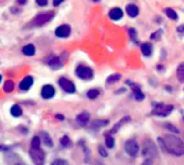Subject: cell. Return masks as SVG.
<instances>
[{
    "mask_svg": "<svg viewBox=\"0 0 184 165\" xmlns=\"http://www.w3.org/2000/svg\"><path fill=\"white\" fill-rule=\"evenodd\" d=\"M158 141H159L164 151L170 153L172 155H176V157L184 155V141L176 136L167 134L162 139L158 138Z\"/></svg>",
    "mask_w": 184,
    "mask_h": 165,
    "instance_id": "cell-1",
    "label": "cell"
},
{
    "mask_svg": "<svg viewBox=\"0 0 184 165\" xmlns=\"http://www.w3.org/2000/svg\"><path fill=\"white\" fill-rule=\"evenodd\" d=\"M142 154L145 159H148V160H154L159 157V153H158V149H157L156 145L150 139H146L144 141V143H143Z\"/></svg>",
    "mask_w": 184,
    "mask_h": 165,
    "instance_id": "cell-2",
    "label": "cell"
},
{
    "mask_svg": "<svg viewBox=\"0 0 184 165\" xmlns=\"http://www.w3.org/2000/svg\"><path fill=\"white\" fill-rule=\"evenodd\" d=\"M153 109L152 114L158 115V117H167L171 114V111L173 110V106L172 105H167L164 103H153Z\"/></svg>",
    "mask_w": 184,
    "mask_h": 165,
    "instance_id": "cell-3",
    "label": "cell"
},
{
    "mask_svg": "<svg viewBox=\"0 0 184 165\" xmlns=\"http://www.w3.org/2000/svg\"><path fill=\"white\" fill-rule=\"evenodd\" d=\"M139 145L136 143V140L134 139H129L125 143V151L127 152V154L130 155L132 158H135L139 154Z\"/></svg>",
    "mask_w": 184,
    "mask_h": 165,
    "instance_id": "cell-4",
    "label": "cell"
},
{
    "mask_svg": "<svg viewBox=\"0 0 184 165\" xmlns=\"http://www.w3.org/2000/svg\"><path fill=\"white\" fill-rule=\"evenodd\" d=\"M76 75L77 77L82 80H90L93 77V71H92L91 68L87 67V66L79 65L76 68Z\"/></svg>",
    "mask_w": 184,
    "mask_h": 165,
    "instance_id": "cell-5",
    "label": "cell"
},
{
    "mask_svg": "<svg viewBox=\"0 0 184 165\" xmlns=\"http://www.w3.org/2000/svg\"><path fill=\"white\" fill-rule=\"evenodd\" d=\"M54 16L53 13H41L38 14L34 17L33 20V25L35 26H42L44 24H47L48 22H50V20Z\"/></svg>",
    "mask_w": 184,
    "mask_h": 165,
    "instance_id": "cell-6",
    "label": "cell"
},
{
    "mask_svg": "<svg viewBox=\"0 0 184 165\" xmlns=\"http://www.w3.org/2000/svg\"><path fill=\"white\" fill-rule=\"evenodd\" d=\"M29 154L30 158L33 159V161L37 164H41L44 161V152L40 149V147L37 148H30L29 150Z\"/></svg>",
    "mask_w": 184,
    "mask_h": 165,
    "instance_id": "cell-7",
    "label": "cell"
},
{
    "mask_svg": "<svg viewBox=\"0 0 184 165\" xmlns=\"http://www.w3.org/2000/svg\"><path fill=\"white\" fill-rule=\"evenodd\" d=\"M59 85L61 86L66 93H75L76 92V86L72 81L67 80L66 78H60L59 79Z\"/></svg>",
    "mask_w": 184,
    "mask_h": 165,
    "instance_id": "cell-8",
    "label": "cell"
},
{
    "mask_svg": "<svg viewBox=\"0 0 184 165\" xmlns=\"http://www.w3.org/2000/svg\"><path fill=\"white\" fill-rule=\"evenodd\" d=\"M127 83L129 84V85L131 86L132 91H133V96L134 98H135V100H138V102H141V100H143L145 98V95L142 93V91H141V88L140 85H138L136 83H133V82L131 81H127Z\"/></svg>",
    "mask_w": 184,
    "mask_h": 165,
    "instance_id": "cell-9",
    "label": "cell"
},
{
    "mask_svg": "<svg viewBox=\"0 0 184 165\" xmlns=\"http://www.w3.org/2000/svg\"><path fill=\"white\" fill-rule=\"evenodd\" d=\"M70 30H72V28H70L69 25L67 24L61 25L55 29V35L59 38H67L70 34Z\"/></svg>",
    "mask_w": 184,
    "mask_h": 165,
    "instance_id": "cell-10",
    "label": "cell"
},
{
    "mask_svg": "<svg viewBox=\"0 0 184 165\" xmlns=\"http://www.w3.org/2000/svg\"><path fill=\"white\" fill-rule=\"evenodd\" d=\"M55 94V89H54L53 85L51 84H47L44 85L41 90V97L44 98V99H50L52 98Z\"/></svg>",
    "mask_w": 184,
    "mask_h": 165,
    "instance_id": "cell-11",
    "label": "cell"
},
{
    "mask_svg": "<svg viewBox=\"0 0 184 165\" xmlns=\"http://www.w3.org/2000/svg\"><path fill=\"white\" fill-rule=\"evenodd\" d=\"M48 65L51 69L56 70V69H60L61 67L63 66V62L61 61L60 57L58 56H54V57H51L50 60L48 61Z\"/></svg>",
    "mask_w": 184,
    "mask_h": 165,
    "instance_id": "cell-12",
    "label": "cell"
},
{
    "mask_svg": "<svg viewBox=\"0 0 184 165\" xmlns=\"http://www.w3.org/2000/svg\"><path fill=\"white\" fill-rule=\"evenodd\" d=\"M33 83H34V79H33V77L27 76V77H25L22 81H21L20 89L23 90V91H27V90L30 89V86L33 85Z\"/></svg>",
    "mask_w": 184,
    "mask_h": 165,
    "instance_id": "cell-13",
    "label": "cell"
},
{
    "mask_svg": "<svg viewBox=\"0 0 184 165\" xmlns=\"http://www.w3.org/2000/svg\"><path fill=\"white\" fill-rule=\"evenodd\" d=\"M40 139L42 140V143H44V145L47 146V147H49V148H51V147H53V140H52V138H51V136L49 135L48 133H47L46 131H42L41 133H40Z\"/></svg>",
    "mask_w": 184,
    "mask_h": 165,
    "instance_id": "cell-14",
    "label": "cell"
},
{
    "mask_svg": "<svg viewBox=\"0 0 184 165\" xmlns=\"http://www.w3.org/2000/svg\"><path fill=\"white\" fill-rule=\"evenodd\" d=\"M122 15H124V12H122V10L120 8L112 9V10L110 11V13H108V16H110V17L112 18L113 21L120 20V18L122 17Z\"/></svg>",
    "mask_w": 184,
    "mask_h": 165,
    "instance_id": "cell-15",
    "label": "cell"
},
{
    "mask_svg": "<svg viewBox=\"0 0 184 165\" xmlns=\"http://www.w3.org/2000/svg\"><path fill=\"white\" fill-rule=\"evenodd\" d=\"M89 120H90V114H89L88 112H82V114L77 115V118H76L77 123L80 124V125H87Z\"/></svg>",
    "mask_w": 184,
    "mask_h": 165,
    "instance_id": "cell-16",
    "label": "cell"
},
{
    "mask_svg": "<svg viewBox=\"0 0 184 165\" xmlns=\"http://www.w3.org/2000/svg\"><path fill=\"white\" fill-rule=\"evenodd\" d=\"M126 11L130 17H136L139 15V8L135 4H128L126 7Z\"/></svg>",
    "mask_w": 184,
    "mask_h": 165,
    "instance_id": "cell-17",
    "label": "cell"
},
{
    "mask_svg": "<svg viewBox=\"0 0 184 165\" xmlns=\"http://www.w3.org/2000/svg\"><path fill=\"white\" fill-rule=\"evenodd\" d=\"M130 117H125V118H122L121 120H120V121L118 122V123L116 124V125H115L114 127H113L112 129V131H110V134H115V133H117V132H118V129H120V127H121L122 125H124L125 123H127V122H129L130 121Z\"/></svg>",
    "mask_w": 184,
    "mask_h": 165,
    "instance_id": "cell-18",
    "label": "cell"
},
{
    "mask_svg": "<svg viewBox=\"0 0 184 165\" xmlns=\"http://www.w3.org/2000/svg\"><path fill=\"white\" fill-rule=\"evenodd\" d=\"M35 51H36V49H35L34 44H26V46L22 49L23 54L26 56H33L35 54Z\"/></svg>",
    "mask_w": 184,
    "mask_h": 165,
    "instance_id": "cell-19",
    "label": "cell"
},
{
    "mask_svg": "<svg viewBox=\"0 0 184 165\" xmlns=\"http://www.w3.org/2000/svg\"><path fill=\"white\" fill-rule=\"evenodd\" d=\"M10 111H11V114H12L13 117H15V118H20L21 115H22V114H23L22 108H21L18 105L12 106V107H11V109H10Z\"/></svg>",
    "mask_w": 184,
    "mask_h": 165,
    "instance_id": "cell-20",
    "label": "cell"
},
{
    "mask_svg": "<svg viewBox=\"0 0 184 165\" xmlns=\"http://www.w3.org/2000/svg\"><path fill=\"white\" fill-rule=\"evenodd\" d=\"M141 51H142L144 56H151V54H152V46L150 43H143L141 46Z\"/></svg>",
    "mask_w": 184,
    "mask_h": 165,
    "instance_id": "cell-21",
    "label": "cell"
},
{
    "mask_svg": "<svg viewBox=\"0 0 184 165\" xmlns=\"http://www.w3.org/2000/svg\"><path fill=\"white\" fill-rule=\"evenodd\" d=\"M120 79H121V75L114 74V75H110V76L107 78L106 82H107V84H113V83H116V82H118Z\"/></svg>",
    "mask_w": 184,
    "mask_h": 165,
    "instance_id": "cell-22",
    "label": "cell"
},
{
    "mask_svg": "<svg viewBox=\"0 0 184 165\" xmlns=\"http://www.w3.org/2000/svg\"><path fill=\"white\" fill-rule=\"evenodd\" d=\"M176 77L180 80V82H184V63L181 64L176 69Z\"/></svg>",
    "mask_w": 184,
    "mask_h": 165,
    "instance_id": "cell-23",
    "label": "cell"
},
{
    "mask_svg": "<svg viewBox=\"0 0 184 165\" xmlns=\"http://www.w3.org/2000/svg\"><path fill=\"white\" fill-rule=\"evenodd\" d=\"M165 13L167 14V16H168V17L170 18V20H173V21H176V18H178V14H176V12L173 10V9L167 8L166 10H165Z\"/></svg>",
    "mask_w": 184,
    "mask_h": 165,
    "instance_id": "cell-24",
    "label": "cell"
},
{
    "mask_svg": "<svg viewBox=\"0 0 184 165\" xmlns=\"http://www.w3.org/2000/svg\"><path fill=\"white\" fill-rule=\"evenodd\" d=\"M14 89V83L12 80H8V81L4 83L3 85V91L6 92V93H10V92H12Z\"/></svg>",
    "mask_w": 184,
    "mask_h": 165,
    "instance_id": "cell-25",
    "label": "cell"
},
{
    "mask_svg": "<svg viewBox=\"0 0 184 165\" xmlns=\"http://www.w3.org/2000/svg\"><path fill=\"white\" fill-rule=\"evenodd\" d=\"M105 145H106V147L110 148V149H112V148L115 146V140L110 135H107L105 137Z\"/></svg>",
    "mask_w": 184,
    "mask_h": 165,
    "instance_id": "cell-26",
    "label": "cell"
},
{
    "mask_svg": "<svg viewBox=\"0 0 184 165\" xmlns=\"http://www.w3.org/2000/svg\"><path fill=\"white\" fill-rule=\"evenodd\" d=\"M99 94H100V92H99L98 90L92 89V90H90V91H88L87 96H88V98H90V99H95V98L99 96Z\"/></svg>",
    "mask_w": 184,
    "mask_h": 165,
    "instance_id": "cell-27",
    "label": "cell"
},
{
    "mask_svg": "<svg viewBox=\"0 0 184 165\" xmlns=\"http://www.w3.org/2000/svg\"><path fill=\"white\" fill-rule=\"evenodd\" d=\"M128 32H129V36H130L132 41L138 42V32H136V30L134 29V28H129Z\"/></svg>",
    "mask_w": 184,
    "mask_h": 165,
    "instance_id": "cell-28",
    "label": "cell"
},
{
    "mask_svg": "<svg viewBox=\"0 0 184 165\" xmlns=\"http://www.w3.org/2000/svg\"><path fill=\"white\" fill-rule=\"evenodd\" d=\"M60 143H61V145H62L64 148H67L68 146L70 145V139H69V137H68L67 135H64L62 138H61Z\"/></svg>",
    "mask_w": 184,
    "mask_h": 165,
    "instance_id": "cell-29",
    "label": "cell"
},
{
    "mask_svg": "<svg viewBox=\"0 0 184 165\" xmlns=\"http://www.w3.org/2000/svg\"><path fill=\"white\" fill-rule=\"evenodd\" d=\"M161 35H162V30H161V29H158L157 32H153V34L151 35V39H152V40H155V41H157V40H159V39H160Z\"/></svg>",
    "mask_w": 184,
    "mask_h": 165,
    "instance_id": "cell-30",
    "label": "cell"
},
{
    "mask_svg": "<svg viewBox=\"0 0 184 165\" xmlns=\"http://www.w3.org/2000/svg\"><path fill=\"white\" fill-rule=\"evenodd\" d=\"M165 127H166L168 131L173 132V133H176V134L180 133V129H179L178 127H176L174 125H172V124H170V123H166V124H165Z\"/></svg>",
    "mask_w": 184,
    "mask_h": 165,
    "instance_id": "cell-31",
    "label": "cell"
},
{
    "mask_svg": "<svg viewBox=\"0 0 184 165\" xmlns=\"http://www.w3.org/2000/svg\"><path fill=\"white\" fill-rule=\"evenodd\" d=\"M40 143H41V139H40L39 136H35V137L33 138V140H32V147L33 148L40 147Z\"/></svg>",
    "mask_w": 184,
    "mask_h": 165,
    "instance_id": "cell-32",
    "label": "cell"
},
{
    "mask_svg": "<svg viewBox=\"0 0 184 165\" xmlns=\"http://www.w3.org/2000/svg\"><path fill=\"white\" fill-rule=\"evenodd\" d=\"M108 124V121L107 120H98V121H95L93 123V126L94 127H101V126H105Z\"/></svg>",
    "mask_w": 184,
    "mask_h": 165,
    "instance_id": "cell-33",
    "label": "cell"
},
{
    "mask_svg": "<svg viewBox=\"0 0 184 165\" xmlns=\"http://www.w3.org/2000/svg\"><path fill=\"white\" fill-rule=\"evenodd\" d=\"M99 153H100L101 157H103V158L107 157V151H106L105 148L102 147V146H100V147H99Z\"/></svg>",
    "mask_w": 184,
    "mask_h": 165,
    "instance_id": "cell-34",
    "label": "cell"
},
{
    "mask_svg": "<svg viewBox=\"0 0 184 165\" xmlns=\"http://www.w3.org/2000/svg\"><path fill=\"white\" fill-rule=\"evenodd\" d=\"M56 164H67V161H65V160H54L52 162V165H56Z\"/></svg>",
    "mask_w": 184,
    "mask_h": 165,
    "instance_id": "cell-35",
    "label": "cell"
},
{
    "mask_svg": "<svg viewBox=\"0 0 184 165\" xmlns=\"http://www.w3.org/2000/svg\"><path fill=\"white\" fill-rule=\"evenodd\" d=\"M36 2H37V4L40 7H44L47 3H48V0H36Z\"/></svg>",
    "mask_w": 184,
    "mask_h": 165,
    "instance_id": "cell-36",
    "label": "cell"
},
{
    "mask_svg": "<svg viewBox=\"0 0 184 165\" xmlns=\"http://www.w3.org/2000/svg\"><path fill=\"white\" fill-rule=\"evenodd\" d=\"M64 1V0H53V6L54 7H58V6H60L62 2Z\"/></svg>",
    "mask_w": 184,
    "mask_h": 165,
    "instance_id": "cell-37",
    "label": "cell"
},
{
    "mask_svg": "<svg viewBox=\"0 0 184 165\" xmlns=\"http://www.w3.org/2000/svg\"><path fill=\"white\" fill-rule=\"evenodd\" d=\"M55 118H56V119H58V120H60V121H63V120L65 119L64 115H62V114H56V115H55Z\"/></svg>",
    "mask_w": 184,
    "mask_h": 165,
    "instance_id": "cell-38",
    "label": "cell"
},
{
    "mask_svg": "<svg viewBox=\"0 0 184 165\" xmlns=\"http://www.w3.org/2000/svg\"><path fill=\"white\" fill-rule=\"evenodd\" d=\"M178 32H181V34H184V25H181L180 27H178Z\"/></svg>",
    "mask_w": 184,
    "mask_h": 165,
    "instance_id": "cell-39",
    "label": "cell"
},
{
    "mask_svg": "<svg viewBox=\"0 0 184 165\" xmlns=\"http://www.w3.org/2000/svg\"><path fill=\"white\" fill-rule=\"evenodd\" d=\"M9 147H7V146H0V151H6V150H8Z\"/></svg>",
    "mask_w": 184,
    "mask_h": 165,
    "instance_id": "cell-40",
    "label": "cell"
},
{
    "mask_svg": "<svg viewBox=\"0 0 184 165\" xmlns=\"http://www.w3.org/2000/svg\"><path fill=\"white\" fill-rule=\"evenodd\" d=\"M16 2H18V4H25L27 2V0H16Z\"/></svg>",
    "mask_w": 184,
    "mask_h": 165,
    "instance_id": "cell-41",
    "label": "cell"
},
{
    "mask_svg": "<svg viewBox=\"0 0 184 165\" xmlns=\"http://www.w3.org/2000/svg\"><path fill=\"white\" fill-rule=\"evenodd\" d=\"M94 2H98V1H100V0H93Z\"/></svg>",
    "mask_w": 184,
    "mask_h": 165,
    "instance_id": "cell-42",
    "label": "cell"
},
{
    "mask_svg": "<svg viewBox=\"0 0 184 165\" xmlns=\"http://www.w3.org/2000/svg\"><path fill=\"white\" fill-rule=\"evenodd\" d=\"M0 82H1V75H0Z\"/></svg>",
    "mask_w": 184,
    "mask_h": 165,
    "instance_id": "cell-43",
    "label": "cell"
}]
</instances>
